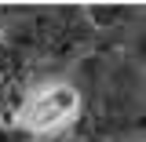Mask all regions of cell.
<instances>
[{"label": "cell", "mask_w": 146, "mask_h": 142, "mask_svg": "<svg viewBox=\"0 0 146 142\" xmlns=\"http://www.w3.org/2000/svg\"><path fill=\"white\" fill-rule=\"evenodd\" d=\"M77 102H80L77 88H70V84H44L26 102L22 124L33 127V131H51V127H58L62 120H70L77 113Z\"/></svg>", "instance_id": "6da1fadb"}]
</instances>
